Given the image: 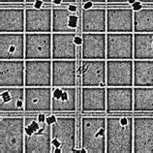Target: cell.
<instances>
[{
	"label": "cell",
	"mask_w": 153,
	"mask_h": 153,
	"mask_svg": "<svg viewBox=\"0 0 153 153\" xmlns=\"http://www.w3.org/2000/svg\"><path fill=\"white\" fill-rule=\"evenodd\" d=\"M82 30L87 33H105L107 31V10L103 8H84L82 13Z\"/></svg>",
	"instance_id": "484cf974"
},
{
	"label": "cell",
	"mask_w": 153,
	"mask_h": 153,
	"mask_svg": "<svg viewBox=\"0 0 153 153\" xmlns=\"http://www.w3.org/2000/svg\"><path fill=\"white\" fill-rule=\"evenodd\" d=\"M134 59L153 60V32H134Z\"/></svg>",
	"instance_id": "4316f807"
},
{
	"label": "cell",
	"mask_w": 153,
	"mask_h": 153,
	"mask_svg": "<svg viewBox=\"0 0 153 153\" xmlns=\"http://www.w3.org/2000/svg\"><path fill=\"white\" fill-rule=\"evenodd\" d=\"M134 32H153V8L143 7L134 11Z\"/></svg>",
	"instance_id": "f546056e"
},
{
	"label": "cell",
	"mask_w": 153,
	"mask_h": 153,
	"mask_svg": "<svg viewBox=\"0 0 153 153\" xmlns=\"http://www.w3.org/2000/svg\"><path fill=\"white\" fill-rule=\"evenodd\" d=\"M52 2H54L56 4H60V3H66V4H72L75 3L76 0H52Z\"/></svg>",
	"instance_id": "1f68e13d"
},
{
	"label": "cell",
	"mask_w": 153,
	"mask_h": 153,
	"mask_svg": "<svg viewBox=\"0 0 153 153\" xmlns=\"http://www.w3.org/2000/svg\"><path fill=\"white\" fill-rule=\"evenodd\" d=\"M25 2L28 4H35V7H42L43 3H51L52 0H25Z\"/></svg>",
	"instance_id": "4dcf8cb0"
},
{
	"label": "cell",
	"mask_w": 153,
	"mask_h": 153,
	"mask_svg": "<svg viewBox=\"0 0 153 153\" xmlns=\"http://www.w3.org/2000/svg\"><path fill=\"white\" fill-rule=\"evenodd\" d=\"M51 86H25V111L28 114L51 111Z\"/></svg>",
	"instance_id": "30bf717a"
},
{
	"label": "cell",
	"mask_w": 153,
	"mask_h": 153,
	"mask_svg": "<svg viewBox=\"0 0 153 153\" xmlns=\"http://www.w3.org/2000/svg\"><path fill=\"white\" fill-rule=\"evenodd\" d=\"M135 112L153 114V86H133Z\"/></svg>",
	"instance_id": "83f0119b"
},
{
	"label": "cell",
	"mask_w": 153,
	"mask_h": 153,
	"mask_svg": "<svg viewBox=\"0 0 153 153\" xmlns=\"http://www.w3.org/2000/svg\"><path fill=\"white\" fill-rule=\"evenodd\" d=\"M75 38L76 33H52V59L75 60L78 46Z\"/></svg>",
	"instance_id": "603a6c76"
},
{
	"label": "cell",
	"mask_w": 153,
	"mask_h": 153,
	"mask_svg": "<svg viewBox=\"0 0 153 153\" xmlns=\"http://www.w3.org/2000/svg\"><path fill=\"white\" fill-rule=\"evenodd\" d=\"M107 118L102 116H86L82 118V151L105 153L107 146Z\"/></svg>",
	"instance_id": "277c9868"
},
{
	"label": "cell",
	"mask_w": 153,
	"mask_h": 153,
	"mask_svg": "<svg viewBox=\"0 0 153 153\" xmlns=\"http://www.w3.org/2000/svg\"><path fill=\"white\" fill-rule=\"evenodd\" d=\"M76 91L75 86L55 87L52 90L51 111L74 112L76 108Z\"/></svg>",
	"instance_id": "d4e9b609"
},
{
	"label": "cell",
	"mask_w": 153,
	"mask_h": 153,
	"mask_svg": "<svg viewBox=\"0 0 153 153\" xmlns=\"http://www.w3.org/2000/svg\"><path fill=\"white\" fill-rule=\"evenodd\" d=\"M1 1V4L4 3H23L25 2V0H0Z\"/></svg>",
	"instance_id": "d6a6232c"
},
{
	"label": "cell",
	"mask_w": 153,
	"mask_h": 153,
	"mask_svg": "<svg viewBox=\"0 0 153 153\" xmlns=\"http://www.w3.org/2000/svg\"><path fill=\"white\" fill-rule=\"evenodd\" d=\"M133 152L153 153V116L133 117Z\"/></svg>",
	"instance_id": "ba28073f"
},
{
	"label": "cell",
	"mask_w": 153,
	"mask_h": 153,
	"mask_svg": "<svg viewBox=\"0 0 153 153\" xmlns=\"http://www.w3.org/2000/svg\"><path fill=\"white\" fill-rule=\"evenodd\" d=\"M140 3H149V4H153V0H136Z\"/></svg>",
	"instance_id": "8d00e7d4"
},
{
	"label": "cell",
	"mask_w": 153,
	"mask_h": 153,
	"mask_svg": "<svg viewBox=\"0 0 153 153\" xmlns=\"http://www.w3.org/2000/svg\"><path fill=\"white\" fill-rule=\"evenodd\" d=\"M25 32H52V10L45 7L25 9Z\"/></svg>",
	"instance_id": "2e32d148"
},
{
	"label": "cell",
	"mask_w": 153,
	"mask_h": 153,
	"mask_svg": "<svg viewBox=\"0 0 153 153\" xmlns=\"http://www.w3.org/2000/svg\"><path fill=\"white\" fill-rule=\"evenodd\" d=\"M51 87L76 85V62L72 59L51 60Z\"/></svg>",
	"instance_id": "ac0fdd59"
},
{
	"label": "cell",
	"mask_w": 153,
	"mask_h": 153,
	"mask_svg": "<svg viewBox=\"0 0 153 153\" xmlns=\"http://www.w3.org/2000/svg\"><path fill=\"white\" fill-rule=\"evenodd\" d=\"M79 17L69 8L52 9V33H76Z\"/></svg>",
	"instance_id": "7402d4cb"
},
{
	"label": "cell",
	"mask_w": 153,
	"mask_h": 153,
	"mask_svg": "<svg viewBox=\"0 0 153 153\" xmlns=\"http://www.w3.org/2000/svg\"><path fill=\"white\" fill-rule=\"evenodd\" d=\"M0 60H25V33H0Z\"/></svg>",
	"instance_id": "7c38bea8"
},
{
	"label": "cell",
	"mask_w": 153,
	"mask_h": 153,
	"mask_svg": "<svg viewBox=\"0 0 153 153\" xmlns=\"http://www.w3.org/2000/svg\"><path fill=\"white\" fill-rule=\"evenodd\" d=\"M107 114L132 112L134 108L133 86H107Z\"/></svg>",
	"instance_id": "8fae6325"
},
{
	"label": "cell",
	"mask_w": 153,
	"mask_h": 153,
	"mask_svg": "<svg viewBox=\"0 0 153 153\" xmlns=\"http://www.w3.org/2000/svg\"><path fill=\"white\" fill-rule=\"evenodd\" d=\"M80 74H82V86H106V60L82 59Z\"/></svg>",
	"instance_id": "e0dca14e"
},
{
	"label": "cell",
	"mask_w": 153,
	"mask_h": 153,
	"mask_svg": "<svg viewBox=\"0 0 153 153\" xmlns=\"http://www.w3.org/2000/svg\"><path fill=\"white\" fill-rule=\"evenodd\" d=\"M0 152H25V117L5 116L0 119Z\"/></svg>",
	"instance_id": "3957f363"
},
{
	"label": "cell",
	"mask_w": 153,
	"mask_h": 153,
	"mask_svg": "<svg viewBox=\"0 0 153 153\" xmlns=\"http://www.w3.org/2000/svg\"><path fill=\"white\" fill-rule=\"evenodd\" d=\"M52 34L25 32V60H51Z\"/></svg>",
	"instance_id": "52a82bcc"
},
{
	"label": "cell",
	"mask_w": 153,
	"mask_h": 153,
	"mask_svg": "<svg viewBox=\"0 0 153 153\" xmlns=\"http://www.w3.org/2000/svg\"><path fill=\"white\" fill-rule=\"evenodd\" d=\"M107 59H134V33L107 32Z\"/></svg>",
	"instance_id": "9c48e42d"
},
{
	"label": "cell",
	"mask_w": 153,
	"mask_h": 153,
	"mask_svg": "<svg viewBox=\"0 0 153 153\" xmlns=\"http://www.w3.org/2000/svg\"><path fill=\"white\" fill-rule=\"evenodd\" d=\"M25 32V10L22 8H1L0 33Z\"/></svg>",
	"instance_id": "cb8c5ba5"
},
{
	"label": "cell",
	"mask_w": 153,
	"mask_h": 153,
	"mask_svg": "<svg viewBox=\"0 0 153 153\" xmlns=\"http://www.w3.org/2000/svg\"><path fill=\"white\" fill-rule=\"evenodd\" d=\"M76 151V119L73 116H58L51 124V152Z\"/></svg>",
	"instance_id": "5b68a950"
},
{
	"label": "cell",
	"mask_w": 153,
	"mask_h": 153,
	"mask_svg": "<svg viewBox=\"0 0 153 153\" xmlns=\"http://www.w3.org/2000/svg\"><path fill=\"white\" fill-rule=\"evenodd\" d=\"M134 86H153V60L134 59Z\"/></svg>",
	"instance_id": "f1b7e54d"
},
{
	"label": "cell",
	"mask_w": 153,
	"mask_h": 153,
	"mask_svg": "<svg viewBox=\"0 0 153 153\" xmlns=\"http://www.w3.org/2000/svg\"><path fill=\"white\" fill-rule=\"evenodd\" d=\"M83 3H87V2H90V3H106L107 0H82Z\"/></svg>",
	"instance_id": "836d02e7"
},
{
	"label": "cell",
	"mask_w": 153,
	"mask_h": 153,
	"mask_svg": "<svg viewBox=\"0 0 153 153\" xmlns=\"http://www.w3.org/2000/svg\"><path fill=\"white\" fill-rule=\"evenodd\" d=\"M107 32H134L133 8H111L107 10Z\"/></svg>",
	"instance_id": "d6986e66"
},
{
	"label": "cell",
	"mask_w": 153,
	"mask_h": 153,
	"mask_svg": "<svg viewBox=\"0 0 153 153\" xmlns=\"http://www.w3.org/2000/svg\"><path fill=\"white\" fill-rule=\"evenodd\" d=\"M108 3H129V0H107Z\"/></svg>",
	"instance_id": "d590c367"
},
{
	"label": "cell",
	"mask_w": 153,
	"mask_h": 153,
	"mask_svg": "<svg viewBox=\"0 0 153 153\" xmlns=\"http://www.w3.org/2000/svg\"><path fill=\"white\" fill-rule=\"evenodd\" d=\"M1 112L25 111V86L0 87Z\"/></svg>",
	"instance_id": "44dd1931"
},
{
	"label": "cell",
	"mask_w": 153,
	"mask_h": 153,
	"mask_svg": "<svg viewBox=\"0 0 153 153\" xmlns=\"http://www.w3.org/2000/svg\"><path fill=\"white\" fill-rule=\"evenodd\" d=\"M51 60H25V86H51Z\"/></svg>",
	"instance_id": "4fadbf2b"
},
{
	"label": "cell",
	"mask_w": 153,
	"mask_h": 153,
	"mask_svg": "<svg viewBox=\"0 0 153 153\" xmlns=\"http://www.w3.org/2000/svg\"><path fill=\"white\" fill-rule=\"evenodd\" d=\"M107 86H134V59H106Z\"/></svg>",
	"instance_id": "8992f818"
},
{
	"label": "cell",
	"mask_w": 153,
	"mask_h": 153,
	"mask_svg": "<svg viewBox=\"0 0 153 153\" xmlns=\"http://www.w3.org/2000/svg\"><path fill=\"white\" fill-rule=\"evenodd\" d=\"M107 96L105 86H83L82 89V112H105Z\"/></svg>",
	"instance_id": "ffe728a7"
},
{
	"label": "cell",
	"mask_w": 153,
	"mask_h": 153,
	"mask_svg": "<svg viewBox=\"0 0 153 153\" xmlns=\"http://www.w3.org/2000/svg\"><path fill=\"white\" fill-rule=\"evenodd\" d=\"M82 57L84 60L107 59V34L83 32L82 35Z\"/></svg>",
	"instance_id": "9a60e30c"
},
{
	"label": "cell",
	"mask_w": 153,
	"mask_h": 153,
	"mask_svg": "<svg viewBox=\"0 0 153 153\" xmlns=\"http://www.w3.org/2000/svg\"><path fill=\"white\" fill-rule=\"evenodd\" d=\"M46 112L25 117V152H51V125L48 122Z\"/></svg>",
	"instance_id": "6da1fadb"
},
{
	"label": "cell",
	"mask_w": 153,
	"mask_h": 153,
	"mask_svg": "<svg viewBox=\"0 0 153 153\" xmlns=\"http://www.w3.org/2000/svg\"><path fill=\"white\" fill-rule=\"evenodd\" d=\"M107 153L133 152V117L110 116L107 117Z\"/></svg>",
	"instance_id": "7a4b0ae2"
},
{
	"label": "cell",
	"mask_w": 153,
	"mask_h": 153,
	"mask_svg": "<svg viewBox=\"0 0 153 153\" xmlns=\"http://www.w3.org/2000/svg\"><path fill=\"white\" fill-rule=\"evenodd\" d=\"M25 86V60H0V87Z\"/></svg>",
	"instance_id": "5bb4252c"
},
{
	"label": "cell",
	"mask_w": 153,
	"mask_h": 153,
	"mask_svg": "<svg viewBox=\"0 0 153 153\" xmlns=\"http://www.w3.org/2000/svg\"><path fill=\"white\" fill-rule=\"evenodd\" d=\"M56 116L55 115H50V116H47V120H48V122H49L51 125L53 122H55V120H56Z\"/></svg>",
	"instance_id": "e575fe53"
}]
</instances>
